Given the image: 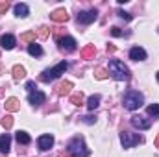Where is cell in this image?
<instances>
[{"label":"cell","mask_w":159,"mask_h":157,"mask_svg":"<svg viewBox=\"0 0 159 157\" xmlns=\"http://www.w3.org/2000/svg\"><path fill=\"white\" fill-rule=\"evenodd\" d=\"M109 74L117 81H128V79L131 78L129 76V69L122 61H119V59H111L109 61Z\"/></svg>","instance_id":"cell-1"},{"label":"cell","mask_w":159,"mask_h":157,"mask_svg":"<svg viewBox=\"0 0 159 157\" xmlns=\"http://www.w3.org/2000/svg\"><path fill=\"white\" fill-rule=\"evenodd\" d=\"M122 104H124L126 109L135 111V109H139V107L144 104V96H143L139 91H128V92L124 94V98H122Z\"/></svg>","instance_id":"cell-2"},{"label":"cell","mask_w":159,"mask_h":157,"mask_svg":"<svg viewBox=\"0 0 159 157\" xmlns=\"http://www.w3.org/2000/svg\"><path fill=\"white\" fill-rule=\"evenodd\" d=\"M67 150H69V154L72 157H89V150H87V146H85V142H83V137H74L70 142H69V146H67Z\"/></svg>","instance_id":"cell-3"},{"label":"cell","mask_w":159,"mask_h":157,"mask_svg":"<svg viewBox=\"0 0 159 157\" xmlns=\"http://www.w3.org/2000/svg\"><path fill=\"white\" fill-rule=\"evenodd\" d=\"M69 69V63L67 61H61V63H57L54 69H46L43 74H41V81H54V79H57L61 74H65V70Z\"/></svg>","instance_id":"cell-4"},{"label":"cell","mask_w":159,"mask_h":157,"mask_svg":"<svg viewBox=\"0 0 159 157\" xmlns=\"http://www.w3.org/2000/svg\"><path fill=\"white\" fill-rule=\"evenodd\" d=\"M120 142H122L124 148H133L135 144L143 142V137H139L135 133H129V131H122L120 133Z\"/></svg>","instance_id":"cell-5"},{"label":"cell","mask_w":159,"mask_h":157,"mask_svg":"<svg viewBox=\"0 0 159 157\" xmlns=\"http://www.w3.org/2000/svg\"><path fill=\"white\" fill-rule=\"evenodd\" d=\"M57 44H59V48L65 50V52H74V50H76V39L70 37V35L57 37Z\"/></svg>","instance_id":"cell-6"},{"label":"cell","mask_w":159,"mask_h":157,"mask_svg":"<svg viewBox=\"0 0 159 157\" xmlns=\"http://www.w3.org/2000/svg\"><path fill=\"white\" fill-rule=\"evenodd\" d=\"M98 19V11L96 9H89V11H81L78 15V22L81 24H91Z\"/></svg>","instance_id":"cell-7"},{"label":"cell","mask_w":159,"mask_h":157,"mask_svg":"<svg viewBox=\"0 0 159 157\" xmlns=\"http://www.w3.org/2000/svg\"><path fill=\"white\" fill-rule=\"evenodd\" d=\"M131 126L137 128V129H148L152 124H150V120H146V118L141 117V115H133L131 117Z\"/></svg>","instance_id":"cell-8"},{"label":"cell","mask_w":159,"mask_h":157,"mask_svg":"<svg viewBox=\"0 0 159 157\" xmlns=\"http://www.w3.org/2000/svg\"><path fill=\"white\" fill-rule=\"evenodd\" d=\"M50 19H52L54 22H67V20H69V13H67V9L59 7V9H54V11L50 13Z\"/></svg>","instance_id":"cell-9"},{"label":"cell","mask_w":159,"mask_h":157,"mask_svg":"<svg viewBox=\"0 0 159 157\" xmlns=\"http://www.w3.org/2000/svg\"><path fill=\"white\" fill-rule=\"evenodd\" d=\"M129 59H133V61H144L146 59V50L141 48V46H133L129 50Z\"/></svg>","instance_id":"cell-10"},{"label":"cell","mask_w":159,"mask_h":157,"mask_svg":"<svg viewBox=\"0 0 159 157\" xmlns=\"http://www.w3.org/2000/svg\"><path fill=\"white\" fill-rule=\"evenodd\" d=\"M0 44H2V48H4V50H13V48H15V44H17V39H15L11 34H6V35H2V37H0Z\"/></svg>","instance_id":"cell-11"},{"label":"cell","mask_w":159,"mask_h":157,"mask_svg":"<svg viewBox=\"0 0 159 157\" xmlns=\"http://www.w3.org/2000/svg\"><path fill=\"white\" fill-rule=\"evenodd\" d=\"M37 144H39V148L43 152H46V150H50V148L54 146V137H52V135H41L39 141H37Z\"/></svg>","instance_id":"cell-12"},{"label":"cell","mask_w":159,"mask_h":157,"mask_svg":"<svg viewBox=\"0 0 159 157\" xmlns=\"http://www.w3.org/2000/svg\"><path fill=\"white\" fill-rule=\"evenodd\" d=\"M44 100H46V96H44V92H41V91H34V92L28 94V102H30L32 105H41Z\"/></svg>","instance_id":"cell-13"},{"label":"cell","mask_w":159,"mask_h":157,"mask_svg":"<svg viewBox=\"0 0 159 157\" xmlns=\"http://www.w3.org/2000/svg\"><path fill=\"white\" fill-rule=\"evenodd\" d=\"M9 148H11V137H9V133L0 135V152L2 154H9Z\"/></svg>","instance_id":"cell-14"},{"label":"cell","mask_w":159,"mask_h":157,"mask_svg":"<svg viewBox=\"0 0 159 157\" xmlns=\"http://www.w3.org/2000/svg\"><path fill=\"white\" fill-rule=\"evenodd\" d=\"M4 105H6V111H9V113H15V111L20 109V102L17 98H7Z\"/></svg>","instance_id":"cell-15"},{"label":"cell","mask_w":159,"mask_h":157,"mask_svg":"<svg viewBox=\"0 0 159 157\" xmlns=\"http://www.w3.org/2000/svg\"><path fill=\"white\" fill-rule=\"evenodd\" d=\"M70 89H72V83H70V81H61V83L56 87V92H57L59 96H65V94L70 92Z\"/></svg>","instance_id":"cell-16"},{"label":"cell","mask_w":159,"mask_h":157,"mask_svg":"<svg viewBox=\"0 0 159 157\" xmlns=\"http://www.w3.org/2000/svg\"><path fill=\"white\" fill-rule=\"evenodd\" d=\"M13 78L17 79V81H19V79H24L26 78V69L20 67V65H15V67H13Z\"/></svg>","instance_id":"cell-17"},{"label":"cell","mask_w":159,"mask_h":157,"mask_svg":"<svg viewBox=\"0 0 159 157\" xmlns=\"http://www.w3.org/2000/svg\"><path fill=\"white\" fill-rule=\"evenodd\" d=\"M94 54H96L94 44H89V46H85V48L81 50V57H83V59H91V57H94Z\"/></svg>","instance_id":"cell-18"},{"label":"cell","mask_w":159,"mask_h":157,"mask_svg":"<svg viewBox=\"0 0 159 157\" xmlns=\"http://www.w3.org/2000/svg\"><path fill=\"white\" fill-rule=\"evenodd\" d=\"M28 11H30V7L26 4H17L15 6V15L17 17H28Z\"/></svg>","instance_id":"cell-19"},{"label":"cell","mask_w":159,"mask_h":157,"mask_svg":"<svg viewBox=\"0 0 159 157\" xmlns=\"http://www.w3.org/2000/svg\"><path fill=\"white\" fill-rule=\"evenodd\" d=\"M98 105H100V94H93V96L87 100V107H89L91 111H94Z\"/></svg>","instance_id":"cell-20"},{"label":"cell","mask_w":159,"mask_h":157,"mask_svg":"<svg viewBox=\"0 0 159 157\" xmlns=\"http://www.w3.org/2000/svg\"><path fill=\"white\" fill-rule=\"evenodd\" d=\"M15 139H17V142L19 144H30V135L26 133V131H17V135H15Z\"/></svg>","instance_id":"cell-21"},{"label":"cell","mask_w":159,"mask_h":157,"mask_svg":"<svg viewBox=\"0 0 159 157\" xmlns=\"http://www.w3.org/2000/svg\"><path fill=\"white\" fill-rule=\"evenodd\" d=\"M28 54H30V56H34V57H39V56H43V48H41L39 44L32 43V44L28 46Z\"/></svg>","instance_id":"cell-22"},{"label":"cell","mask_w":159,"mask_h":157,"mask_svg":"<svg viewBox=\"0 0 159 157\" xmlns=\"http://www.w3.org/2000/svg\"><path fill=\"white\" fill-rule=\"evenodd\" d=\"M109 76V70H106V69H102V67H98L96 70H94V78L96 79H106Z\"/></svg>","instance_id":"cell-23"},{"label":"cell","mask_w":159,"mask_h":157,"mask_svg":"<svg viewBox=\"0 0 159 157\" xmlns=\"http://www.w3.org/2000/svg\"><path fill=\"white\" fill-rule=\"evenodd\" d=\"M70 102H72L74 105H81V104H83V92H74V94L70 96Z\"/></svg>","instance_id":"cell-24"},{"label":"cell","mask_w":159,"mask_h":157,"mask_svg":"<svg viewBox=\"0 0 159 157\" xmlns=\"http://www.w3.org/2000/svg\"><path fill=\"white\" fill-rule=\"evenodd\" d=\"M20 41H24V43H34V41H35V32H26L24 35H20Z\"/></svg>","instance_id":"cell-25"},{"label":"cell","mask_w":159,"mask_h":157,"mask_svg":"<svg viewBox=\"0 0 159 157\" xmlns=\"http://www.w3.org/2000/svg\"><path fill=\"white\" fill-rule=\"evenodd\" d=\"M2 126H4L6 129H9V128L13 126V117H11V115H6V117L2 118Z\"/></svg>","instance_id":"cell-26"},{"label":"cell","mask_w":159,"mask_h":157,"mask_svg":"<svg viewBox=\"0 0 159 157\" xmlns=\"http://www.w3.org/2000/svg\"><path fill=\"white\" fill-rule=\"evenodd\" d=\"M148 115H152V117H159V104H154V105H148Z\"/></svg>","instance_id":"cell-27"},{"label":"cell","mask_w":159,"mask_h":157,"mask_svg":"<svg viewBox=\"0 0 159 157\" xmlns=\"http://www.w3.org/2000/svg\"><path fill=\"white\" fill-rule=\"evenodd\" d=\"M48 34H50V30H48L46 26H41L39 32H37V35H39L41 39H46V37H48Z\"/></svg>","instance_id":"cell-28"},{"label":"cell","mask_w":159,"mask_h":157,"mask_svg":"<svg viewBox=\"0 0 159 157\" xmlns=\"http://www.w3.org/2000/svg\"><path fill=\"white\" fill-rule=\"evenodd\" d=\"M7 7H9V2H7V0H0V15H2V13H6V11H7Z\"/></svg>","instance_id":"cell-29"},{"label":"cell","mask_w":159,"mask_h":157,"mask_svg":"<svg viewBox=\"0 0 159 157\" xmlns=\"http://www.w3.org/2000/svg\"><path fill=\"white\" fill-rule=\"evenodd\" d=\"M119 17H120V19H124V20H131V15H129V13H126L124 9H119Z\"/></svg>","instance_id":"cell-30"},{"label":"cell","mask_w":159,"mask_h":157,"mask_svg":"<svg viewBox=\"0 0 159 157\" xmlns=\"http://www.w3.org/2000/svg\"><path fill=\"white\" fill-rule=\"evenodd\" d=\"M111 35H113V37H122L124 34L120 32V28H117V26H113V28H111Z\"/></svg>","instance_id":"cell-31"},{"label":"cell","mask_w":159,"mask_h":157,"mask_svg":"<svg viewBox=\"0 0 159 157\" xmlns=\"http://www.w3.org/2000/svg\"><path fill=\"white\" fill-rule=\"evenodd\" d=\"M26 89H28L30 92H34V91L37 89V87H35V81H28V83H26Z\"/></svg>","instance_id":"cell-32"},{"label":"cell","mask_w":159,"mask_h":157,"mask_svg":"<svg viewBox=\"0 0 159 157\" xmlns=\"http://www.w3.org/2000/svg\"><path fill=\"white\" fill-rule=\"evenodd\" d=\"M83 120H85L87 124H93V122H94L96 118H94V117H83Z\"/></svg>","instance_id":"cell-33"},{"label":"cell","mask_w":159,"mask_h":157,"mask_svg":"<svg viewBox=\"0 0 159 157\" xmlns=\"http://www.w3.org/2000/svg\"><path fill=\"white\" fill-rule=\"evenodd\" d=\"M156 146L159 148V135H157V139H156Z\"/></svg>","instance_id":"cell-34"},{"label":"cell","mask_w":159,"mask_h":157,"mask_svg":"<svg viewBox=\"0 0 159 157\" xmlns=\"http://www.w3.org/2000/svg\"><path fill=\"white\" fill-rule=\"evenodd\" d=\"M156 76H157V81H159V72H157V74H156Z\"/></svg>","instance_id":"cell-35"},{"label":"cell","mask_w":159,"mask_h":157,"mask_svg":"<svg viewBox=\"0 0 159 157\" xmlns=\"http://www.w3.org/2000/svg\"><path fill=\"white\" fill-rule=\"evenodd\" d=\"M0 72H2V65H0Z\"/></svg>","instance_id":"cell-36"}]
</instances>
